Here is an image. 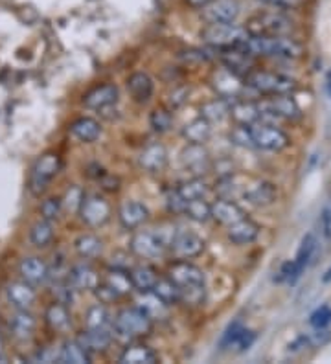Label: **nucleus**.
Masks as SVG:
<instances>
[{
	"label": "nucleus",
	"mask_w": 331,
	"mask_h": 364,
	"mask_svg": "<svg viewBox=\"0 0 331 364\" xmlns=\"http://www.w3.org/2000/svg\"><path fill=\"white\" fill-rule=\"evenodd\" d=\"M315 249H317V240H315L313 234H308L304 240H302L300 249H298V252H296L295 263L298 271L304 272L305 267L311 263V259H313L315 256Z\"/></svg>",
	"instance_id": "44"
},
{
	"label": "nucleus",
	"mask_w": 331,
	"mask_h": 364,
	"mask_svg": "<svg viewBox=\"0 0 331 364\" xmlns=\"http://www.w3.org/2000/svg\"><path fill=\"white\" fill-rule=\"evenodd\" d=\"M169 250L181 259L195 258L204 250V240L191 230H175Z\"/></svg>",
	"instance_id": "13"
},
{
	"label": "nucleus",
	"mask_w": 331,
	"mask_h": 364,
	"mask_svg": "<svg viewBox=\"0 0 331 364\" xmlns=\"http://www.w3.org/2000/svg\"><path fill=\"white\" fill-rule=\"evenodd\" d=\"M70 133L72 136L78 138L80 142L90 144L96 142L98 138L102 136V125H100L98 120H94V118L83 116V118H78L75 122H72Z\"/></svg>",
	"instance_id": "27"
},
{
	"label": "nucleus",
	"mask_w": 331,
	"mask_h": 364,
	"mask_svg": "<svg viewBox=\"0 0 331 364\" xmlns=\"http://www.w3.org/2000/svg\"><path fill=\"white\" fill-rule=\"evenodd\" d=\"M68 284L75 291H96L98 285L102 284V278L88 263H78L68 271Z\"/></svg>",
	"instance_id": "17"
},
{
	"label": "nucleus",
	"mask_w": 331,
	"mask_h": 364,
	"mask_svg": "<svg viewBox=\"0 0 331 364\" xmlns=\"http://www.w3.org/2000/svg\"><path fill=\"white\" fill-rule=\"evenodd\" d=\"M19 271H21L24 282H28L30 285H41L48 280V265L33 256L22 259Z\"/></svg>",
	"instance_id": "26"
},
{
	"label": "nucleus",
	"mask_w": 331,
	"mask_h": 364,
	"mask_svg": "<svg viewBox=\"0 0 331 364\" xmlns=\"http://www.w3.org/2000/svg\"><path fill=\"white\" fill-rule=\"evenodd\" d=\"M245 83L254 89L256 92L270 94V96H278V94H291L296 90V81L289 76H283L278 72H267V70H252L245 76Z\"/></svg>",
	"instance_id": "4"
},
{
	"label": "nucleus",
	"mask_w": 331,
	"mask_h": 364,
	"mask_svg": "<svg viewBox=\"0 0 331 364\" xmlns=\"http://www.w3.org/2000/svg\"><path fill=\"white\" fill-rule=\"evenodd\" d=\"M182 136L188 144H204L212 136V124L199 116L182 127Z\"/></svg>",
	"instance_id": "33"
},
{
	"label": "nucleus",
	"mask_w": 331,
	"mask_h": 364,
	"mask_svg": "<svg viewBox=\"0 0 331 364\" xmlns=\"http://www.w3.org/2000/svg\"><path fill=\"white\" fill-rule=\"evenodd\" d=\"M206 298V289L204 285H191V287L181 289V304H190V306H201Z\"/></svg>",
	"instance_id": "47"
},
{
	"label": "nucleus",
	"mask_w": 331,
	"mask_h": 364,
	"mask_svg": "<svg viewBox=\"0 0 331 364\" xmlns=\"http://www.w3.org/2000/svg\"><path fill=\"white\" fill-rule=\"evenodd\" d=\"M116 102H118V87L112 83L94 87L93 90H88L85 94L83 98L85 107H88V109H98V111L107 109V107H112Z\"/></svg>",
	"instance_id": "19"
},
{
	"label": "nucleus",
	"mask_w": 331,
	"mask_h": 364,
	"mask_svg": "<svg viewBox=\"0 0 331 364\" xmlns=\"http://www.w3.org/2000/svg\"><path fill=\"white\" fill-rule=\"evenodd\" d=\"M248 131H251L252 146L263 151H282L291 142L282 129H276L273 125L252 124L248 125Z\"/></svg>",
	"instance_id": "8"
},
{
	"label": "nucleus",
	"mask_w": 331,
	"mask_h": 364,
	"mask_svg": "<svg viewBox=\"0 0 331 364\" xmlns=\"http://www.w3.org/2000/svg\"><path fill=\"white\" fill-rule=\"evenodd\" d=\"M210 210H212V219L225 227H230V225L241 221L243 218H247L245 210L238 203H234L232 199H225V197H219L216 203H212Z\"/></svg>",
	"instance_id": "18"
},
{
	"label": "nucleus",
	"mask_w": 331,
	"mask_h": 364,
	"mask_svg": "<svg viewBox=\"0 0 331 364\" xmlns=\"http://www.w3.org/2000/svg\"><path fill=\"white\" fill-rule=\"evenodd\" d=\"M214 89L219 94V98L236 100L239 90H241V83H239V77L236 74L225 68V70L214 74Z\"/></svg>",
	"instance_id": "28"
},
{
	"label": "nucleus",
	"mask_w": 331,
	"mask_h": 364,
	"mask_svg": "<svg viewBox=\"0 0 331 364\" xmlns=\"http://www.w3.org/2000/svg\"><path fill=\"white\" fill-rule=\"evenodd\" d=\"M188 94H190V90L186 89V87H177V89H173V92H169L168 96L169 111H175V109H179L181 105H184V103L188 102Z\"/></svg>",
	"instance_id": "52"
},
{
	"label": "nucleus",
	"mask_w": 331,
	"mask_h": 364,
	"mask_svg": "<svg viewBox=\"0 0 331 364\" xmlns=\"http://www.w3.org/2000/svg\"><path fill=\"white\" fill-rule=\"evenodd\" d=\"M254 341H256V333H254V331H251V329L243 328L241 331H239L238 338H236L234 346L232 348H238V351L241 353V351H247L248 348L254 344Z\"/></svg>",
	"instance_id": "54"
},
{
	"label": "nucleus",
	"mask_w": 331,
	"mask_h": 364,
	"mask_svg": "<svg viewBox=\"0 0 331 364\" xmlns=\"http://www.w3.org/2000/svg\"><path fill=\"white\" fill-rule=\"evenodd\" d=\"M239 4L236 0H210L201 8V17L206 24H232L239 17Z\"/></svg>",
	"instance_id": "9"
},
{
	"label": "nucleus",
	"mask_w": 331,
	"mask_h": 364,
	"mask_svg": "<svg viewBox=\"0 0 331 364\" xmlns=\"http://www.w3.org/2000/svg\"><path fill=\"white\" fill-rule=\"evenodd\" d=\"M59 169H61V159H59L58 153H46V155L39 156L31 168L30 182H28V190H30L31 196H43L53 177L59 173Z\"/></svg>",
	"instance_id": "5"
},
{
	"label": "nucleus",
	"mask_w": 331,
	"mask_h": 364,
	"mask_svg": "<svg viewBox=\"0 0 331 364\" xmlns=\"http://www.w3.org/2000/svg\"><path fill=\"white\" fill-rule=\"evenodd\" d=\"M177 191H179V196L188 203V200L194 199H203L208 193V186L199 177H194L190 178V181L182 182L181 186H177Z\"/></svg>",
	"instance_id": "43"
},
{
	"label": "nucleus",
	"mask_w": 331,
	"mask_h": 364,
	"mask_svg": "<svg viewBox=\"0 0 331 364\" xmlns=\"http://www.w3.org/2000/svg\"><path fill=\"white\" fill-rule=\"evenodd\" d=\"M102 186L109 191H116L120 188V181L116 177H110V175H107L105 178H102Z\"/></svg>",
	"instance_id": "57"
},
{
	"label": "nucleus",
	"mask_w": 331,
	"mask_h": 364,
	"mask_svg": "<svg viewBox=\"0 0 331 364\" xmlns=\"http://www.w3.org/2000/svg\"><path fill=\"white\" fill-rule=\"evenodd\" d=\"M127 90L131 98L138 103H146L153 96L154 83L146 72H135L127 80Z\"/></svg>",
	"instance_id": "25"
},
{
	"label": "nucleus",
	"mask_w": 331,
	"mask_h": 364,
	"mask_svg": "<svg viewBox=\"0 0 331 364\" xmlns=\"http://www.w3.org/2000/svg\"><path fill=\"white\" fill-rule=\"evenodd\" d=\"M120 364H154L159 363V355L144 344H131L120 355Z\"/></svg>",
	"instance_id": "30"
},
{
	"label": "nucleus",
	"mask_w": 331,
	"mask_h": 364,
	"mask_svg": "<svg viewBox=\"0 0 331 364\" xmlns=\"http://www.w3.org/2000/svg\"><path fill=\"white\" fill-rule=\"evenodd\" d=\"M247 30L254 36H287L293 30V23L280 11H263L251 18Z\"/></svg>",
	"instance_id": "7"
},
{
	"label": "nucleus",
	"mask_w": 331,
	"mask_h": 364,
	"mask_svg": "<svg viewBox=\"0 0 331 364\" xmlns=\"http://www.w3.org/2000/svg\"><path fill=\"white\" fill-rule=\"evenodd\" d=\"M230 140H232L236 146L254 147L252 146V138H251V131H248V125H239V127H236V129L230 133Z\"/></svg>",
	"instance_id": "51"
},
{
	"label": "nucleus",
	"mask_w": 331,
	"mask_h": 364,
	"mask_svg": "<svg viewBox=\"0 0 331 364\" xmlns=\"http://www.w3.org/2000/svg\"><path fill=\"white\" fill-rule=\"evenodd\" d=\"M44 318L48 322V326L56 331H66L72 324V316L68 313V307L63 302H56L52 306H48L46 313H44Z\"/></svg>",
	"instance_id": "36"
},
{
	"label": "nucleus",
	"mask_w": 331,
	"mask_h": 364,
	"mask_svg": "<svg viewBox=\"0 0 331 364\" xmlns=\"http://www.w3.org/2000/svg\"><path fill=\"white\" fill-rule=\"evenodd\" d=\"M239 196L247 200L251 206H256V208H265V206H270L276 203V199H278V188L274 186L273 182L252 181L251 184L243 186V190Z\"/></svg>",
	"instance_id": "12"
},
{
	"label": "nucleus",
	"mask_w": 331,
	"mask_h": 364,
	"mask_svg": "<svg viewBox=\"0 0 331 364\" xmlns=\"http://www.w3.org/2000/svg\"><path fill=\"white\" fill-rule=\"evenodd\" d=\"M326 92L331 100V70L327 72V76H326Z\"/></svg>",
	"instance_id": "60"
},
{
	"label": "nucleus",
	"mask_w": 331,
	"mask_h": 364,
	"mask_svg": "<svg viewBox=\"0 0 331 364\" xmlns=\"http://www.w3.org/2000/svg\"><path fill=\"white\" fill-rule=\"evenodd\" d=\"M153 291L157 294H159L160 298H162L164 302L168 304V306H173V304H179L181 302V289L177 287L175 284H173L169 278H166V280H157V284H154Z\"/></svg>",
	"instance_id": "45"
},
{
	"label": "nucleus",
	"mask_w": 331,
	"mask_h": 364,
	"mask_svg": "<svg viewBox=\"0 0 331 364\" xmlns=\"http://www.w3.org/2000/svg\"><path fill=\"white\" fill-rule=\"evenodd\" d=\"M168 278L179 289L191 287V285H204V272L197 265L184 262V259L172 263L168 267Z\"/></svg>",
	"instance_id": "15"
},
{
	"label": "nucleus",
	"mask_w": 331,
	"mask_h": 364,
	"mask_svg": "<svg viewBox=\"0 0 331 364\" xmlns=\"http://www.w3.org/2000/svg\"><path fill=\"white\" fill-rule=\"evenodd\" d=\"M309 324L313 326L315 329H318V331H322V329H326L327 326L331 324V307L330 306L318 307L317 311H315L313 315L309 316Z\"/></svg>",
	"instance_id": "49"
},
{
	"label": "nucleus",
	"mask_w": 331,
	"mask_h": 364,
	"mask_svg": "<svg viewBox=\"0 0 331 364\" xmlns=\"http://www.w3.org/2000/svg\"><path fill=\"white\" fill-rule=\"evenodd\" d=\"M261 116H270V118H282V120H296L300 116V107L296 105L295 100L287 94H278L274 98L263 100L258 103Z\"/></svg>",
	"instance_id": "11"
},
{
	"label": "nucleus",
	"mask_w": 331,
	"mask_h": 364,
	"mask_svg": "<svg viewBox=\"0 0 331 364\" xmlns=\"http://www.w3.org/2000/svg\"><path fill=\"white\" fill-rule=\"evenodd\" d=\"M159 280V276L157 272L147 265H138L135 267L131 271V282H132V287L138 289V291H153L154 284Z\"/></svg>",
	"instance_id": "38"
},
{
	"label": "nucleus",
	"mask_w": 331,
	"mask_h": 364,
	"mask_svg": "<svg viewBox=\"0 0 331 364\" xmlns=\"http://www.w3.org/2000/svg\"><path fill=\"white\" fill-rule=\"evenodd\" d=\"M324 230H326V235L331 234V215H330V212H324Z\"/></svg>",
	"instance_id": "59"
},
{
	"label": "nucleus",
	"mask_w": 331,
	"mask_h": 364,
	"mask_svg": "<svg viewBox=\"0 0 331 364\" xmlns=\"http://www.w3.org/2000/svg\"><path fill=\"white\" fill-rule=\"evenodd\" d=\"M6 296L9 304L17 309H30L36 304V289L31 287L28 282H14L6 289Z\"/></svg>",
	"instance_id": "22"
},
{
	"label": "nucleus",
	"mask_w": 331,
	"mask_h": 364,
	"mask_svg": "<svg viewBox=\"0 0 331 364\" xmlns=\"http://www.w3.org/2000/svg\"><path fill=\"white\" fill-rule=\"evenodd\" d=\"M322 282H324V284H327V282H331V267L326 271V274L322 276Z\"/></svg>",
	"instance_id": "61"
},
{
	"label": "nucleus",
	"mask_w": 331,
	"mask_h": 364,
	"mask_svg": "<svg viewBox=\"0 0 331 364\" xmlns=\"http://www.w3.org/2000/svg\"><path fill=\"white\" fill-rule=\"evenodd\" d=\"M228 114L238 122L239 125H252L258 124V120L261 118V112L258 109V105L248 102H234L230 103Z\"/></svg>",
	"instance_id": "35"
},
{
	"label": "nucleus",
	"mask_w": 331,
	"mask_h": 364,
	"mask_svg": "<svg viewBox=\"0 0 331 364\" xmlns=\"http://www.w3.org/2000/svg\"><path fill=\"white\" fill-rule=\"evenodd\" d=\"M219 59L221 63L225 65L226 70H230L238 77H245L248 72L254 70L252 55H248L241 46H234V48H221Z\"/></svg>",
	"instance_id": "16"
},
{
	"label": "nucleus",
	"mask_w": 331,
	"mask_h": 364,
	"mask_svg": "<svg viewBox=\"0 0 331 364\" xmlns=\"http://www.w3.org/2000/svg\"><path fill=\"white\" fill-rule=\"evenodd\" d=\"M181 162L182 168L190 171L194 177H201L212 168L210 153L204 149L203 144H188V147H184L181 153Z\"/></svg>",
	"instance_id": "14"
},
{
	"label": "nucleus",
	"mask_w": 331,
	"mask_h": 364,
	"mask_svg": "<svg viewBox=\"0 0 331 364\" xmlns=\"http://www.w3.org/2000/svg\"><path fill=\"white\" fill-rule=\"evenodd\" d=\"M78 341H80L81 344H83V346L90 351V353H93V351L107 350V348L112 344V335H110V331L107 328L85 329Z\"/></svg>",
	"instance_id": "32"
},
{
	"label": "nucleus",
	"mask_w": 331,
	"mask_h": 364,
	"mask_svg": "<svg viewBox=\"0 0 331 364\" xmlns=\"http://www.w3.org/2000/svg\"><path fill=\"white\" fill-rule=\"evenodd\" d=\"M90 351L81 344L78 338L75 341H66L63 348L59 350V363L68 364H88L90 363Z\"/></svg>",
	"instance_id": "31"
},
{
	"label": "nucleus",
	"mask_w": 331,
	"mask_h": 364,
	"mask_svg": "<svg viewBox=\"0 0 331 364\" xmlns=\"http://www.w3.org/2000/svg\"><path fill=\"white\" fill-rule=\"evenodd\" d=\"M110 324V315L107 307L102 302L96 306L88 307L87 315H85V326L87 329H103Z\"/></svg>",
	"instance_id": "41"
},
{
	"label": "nucleus",
	"mask_w": 331,
	"mask_h": 364,
	"mask_svg": "<svg viewBox=\"0 0 331 364\" xmlns=\"http://www.w3.org/2000/svg\"><path fill=\"white\" fill-rule=\"evenodd\" d=\"M258 235H260V227L248 218H243L241 221L230 225L228 230H226V237H228L230 243L234 245L254 243L258 240Z\"/></svg>",
	"instance_id": "23"
},
{
	"label": "nucleus",
	"mask_w": 331,
	"mask_h": 364,
	"mask_svg": "<svg viewBox=\"0 0 331 364\" xmlns=\"http://www.w3.org/2000/svg\"><path fill=\"white\" fill-rule=\"evenodd\" d=\"M112 329L116 337L122 341H132L149 335L153 331V320L140 307H125L116 315Z\"/></svg>",
	"instance_id": "2"
},
{
	"label": "nucleus",
	"mask_w": 331,
	"mask_h": 364,
	"mask_svg": "<svg viewBox=\"0 0 331 364\" xmlns=\"http://www.w3.org/2000/svg\"><path fill=\"white\" fill-rule=\"evenodd\" d=\"M83 197H85L83 188L70 186L68 190H66L65 199H63L61 203H63V206L68 210V212H80V206H81V203H83Z\"/></svg>",
	"instance_id": "48"
},
{
	"label": "nucleus",
	"mask_w": 331,
	"mask_h": 364,
	"mask_svg": "<svg viewBox=\"0 0 331 364\" xmlns=\"http://www.w3.org/2000/svg\"><path fill=\"white\" fill-rule=\"evenodd\" d=\"M37 328V320L36 316L28 313V309H19L11 320H9V329H11V333L14 337L21 338V341H26L30 338L31 335L36 333Z\"/></svg>",
	"instance_id": "29"
},
{
	"label": "nucleus",
	"mask_w": 331,
	"mask_h": 364,
	"mask_svg": "<svg viewBox=\"0 0 331 364\" xmlns=\"http://www.w3.org/2000/svg\"><path fill=\"white\" fill-rule=\"evenodd\" d=\"M166 203H168V210L173 213H182L184 212V206H186V200L179 196V191L175 190H169L168 196H166Z\"/></svg>",
	"instance_id": "55"
},
{
	"label": "nucleus",
	"mask_w": 331,
	"mask_h": 364,
	"mask_svg": "<svg viewBox=\"0 0 331 364\" xmlns=\"http://www.w3.org/2000/svg\"><path fill=\"white\" fill-rule=\"evenodd\" d=\"M137 307H140L142 311L146 313L153 322L154 320H162L168 316L169 306L164 302L162 298L154 293V291H142L140 296L137 298Z\"/></svg>",
	"instance_id": "24"
},
{
	"label": "nucleus",
	"mask_w": 331,
	"mask_h": 364,
	"mask_svg": "<svg viewBox=\"0 0 331 364\" xmlns=\"http://www.w3.org/2000/svg\"><path fill=\"white\" fill-rule=\"evenodd\" d=\"M129 249L138 258L157 259L169 250V240L159 232L140 230L131 237Z\"/></svg>",
	"instance_id": "6"
},
{
	"label": "nucleus",
	"mask_w": 331,
	"mask_h": 364,
	"mask_svg": "<svg viewBox=\"0 0 331 364\" xmlns=\"http://www.w3.org/2000/svg\"><path fill=\"white\" fill-rule=\"evenodd\" d=\"M74 249L75 252L80 254L81 258L93 259L96 258V256H100V252H102L103 249V243L98 235L83 234L74 241Z\"/></svg>",
	"instance_id": "37"
},
{
	"label": "nucleus",
	"mask_w": 331,
	"mask_h": 364,
	"mask_svg": "<svg viewBox=\"0 0 331 364\" xmlns=\"http://www.w3.org/2000/svg\"><path fill=\"white\" fill-rule=\"evenodd\" d=\"M103 285H107V287H109L115 294H118V296H124V294L131 293L132 289H135L132 287L131 274L125 272L124 269H120V267H115V269H110V271L107 272Z\"/></svg>",
	"instance_id": "34"
},
{
	"label": "nucleus",
	"mask_w": 331,
	"mask_h": 364,
	"mask_svg": "<svg viewBox=\"0 0 331 364\" xmlns=\"http://www.w3.org/2000/svg\"><path fill=\"white\" fill-rule=\"evenodd\" d=\"M61 208V199H46L43 205H41V215H43V219H46V221H53V219L59 218Z\"/></svg>",
	"instance_id": "50"
},
{
	"label": "nucleus",
	"mask_w": 331,
	"mask_h": 364,
	"mask_svg": "<svg viewBox=\"0 0 331 364\" xmlns=\"http://www.w3.org/2000/svg\"><path fill=\"white\" fill-rule=\"evenodd\" d=\"M201 37L208 46L212 48H234V46H243L251 37V31L247 28L236 26L232 24H208L203 31Z\"/></svg>",
	"instance_id": "3"
},
{
	"label": "nucleus",
	"mask_w": 331,
	"mask_h": 364,
	"mask_svg": "<svg viewBox=\"0 0 331 364\" xmlns=\"http://www.w3.org/2000/svg\"><path fill=\"white\" fill-rule=\"evenodd\" d=\"M118 219L122 223V227L127 228V230H135V228L142 227L149 219V210L138 200H127V203L120 206Z\"/></svg>",
	"instance_id": "20"
},
{
	"label": "nucleus",
	"mask_w": 331,
	"mask_h": 364,
	"mask_svg": "<svg viewBox=\"0 0 331 364\" xmlns=\"http://www.w3.org/2000/svg\"><path fill=\"white\" fill-rule=\"evenodd\" d=\"M138 164L147 173H160L168 166V151L162 144H151L138 156Z\"/></svg>",
	"instance_id": "21"
},
{
	"label": "nucleus",
	"mask_w": 331,
	"mask_h": 364,
	"mask_svg": "<svg viewBox=\"0 0 331 364\" xmlns=\"http://www.w3.org/2000/svg\"><path fill=\"white\" fill-rule=\"evenodd\" d=\"M182 213L195 223H206L208 219H212V210H210V205L204 200V197L203 199L188 200Z\"/></svg>",
	"instance_id": "42"
},
{
	"label": "nucleus",
	"mask_w": 331,
	"mask_h": 364,
	"mask_svg": "<svg viewBox=\"0 0 331 364\" xmlns=\"http://www.w3.org/2000/svg\"><path fill=\"white\" fill-rule=\"evenodd\" d=\"M263 4L267 6H273V8H278V9H291L296 8V6L300 4L302 0H260Z\"/></svg>",
	"instance_id": "56"
},
{
	"label": "nucleus",
	"mask_w": 331,
	"mask_h": 364,
	"mask_svg": "<svg viewBox=\"0 0 331 364\" xmlns=\"http://www.w3.org/2000/svg\"><path fill=\"white\" fill-rule=\"evenodd\" d=\"M248 55H263V58H278V59H298L304 52L300 43L287 36H254L247 39L241 46Z\"/></svg>",
	"instance_id": "1"
},
{
	"label": "nucleus",
	"mask_w": 331,
	"mask_h": 364,
	"mask_svg": "<svg viewBox=\"0 0 331 364\" xmlns=\"http://www.w3.org/2000/svg\"><path fill=\"white\" fill-rule=\"evenodd\" d=\"M186 2H188V6H191V8L201 9V8H203V6H206L208 2H210V0H186Z\"/></svg>",
	"instance_id": "58"
},
{
	"label": "nucleus",
	"mask_w": 331,
	"mask_h": 364,
	"mask_svg": "<svg viewBox=\"0 0 331 364\" xmlns=\"http://www.w3.org/2000/svg\"><path fill=\"white\" fill-rule=\"evenodd\" d=\"M2 351H4V338L0 335V355H2Z\"/></svg>",
	"instance_id": "62"
},
{
	"label": "nucleus",
	"mask_w": 331,
	"mask_h": 364,
	"mask_svg": "<svg viewBox=\"0 0 331 364\" xmlns=\"http://www.w3.org/2000/svg\"><path fill=\"white\" fill-rule=\"evenodd\" d=\"M230 111V103L228 100L225 98H216L212 102H206L203 107H201V118L208 120L210 124L212 122H221L228 114Z\"/></svg>",
	"instance_id": "40"
},
{
	"label": "nucleus",
	"mask_w": 331,
	"mask_h": 364,
	"mask_svg": "<svg viewBox=\"0 0 331 364\" xmlns=\"http://www.w3.org/2000/svg\"><path fill=\"white\" fill-rule=\"evenodd\" d=\"M30 241H31V245H36L37 249H44V247H48V245L53 241L52 221H46V219H41V221H37L30 230Z\"/></svg>",
	"instance_id": "39"
},
{
	"label": "nucleus",
	"mask_w": 331,
	"mask_h": 364,
	"mask_svg": "<svg viewBox=\"0 0 331 364\" xmlns=\"http://www.w3.org/2000/svg\"><path fill=\"white\" fill-rule=\"evenodd\" d=\"M149 124L157 133H168L173 125V114L169 109H154L149 116Z\"/></svg>",
	"instance_id": "46"
},
{
	"label": "nucleus",
	"mask_w": 331,
	"mask_h": 364,
	"mask_svg": "<svg viewBox=\"0 0 331 364\" xmlns=\"http://www.w3.org/2000/svg\"><path fill=\"white\" fill-rule=\"evenodd\" d=\"M241 329H243V326H241V322H239V320H238V322H234V324H230L228 329L225 331V335L221 337V342H219L221 350H226V348L234 346L236 338H238V335H239V331H241Z\"/></svg>",
	"instance_id": "53"
},
{
	"label": "nucleus",
	"mask_w": 331,
	"mask_h": 364,
	"mask_svg": "<svg viewBox=\"0 0 331 364\" xmlns=\"http://www.w3.org/2000/svg\"><path fill=\"white\" fill-rule=\"evenodd\" d=\"M78 213L88 227H102L110 219V205L98 193H90V196L85 193L83 203H81Z\"/></svg>",
	"instance_id": "10"
}]
</instances>
